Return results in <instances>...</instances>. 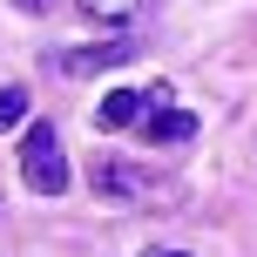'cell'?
Here are the masks:
<instances>
[{
    "instance_id": "obj_5",
    "label": "cell",
    "mask_w": 257,
    "mask_h": 257,
    "mask_svg": "<svg viewBox=\"0 0 257 257\" xmlns=\"http://www.w3.org/2000/svg\"><path fill=\"white\" fill-rule=\"evenodd\" d=\"M142 108H149V102H142V95H128V88H115V95H108L102 108H95V128H136V122H142Z\"/></svg>"
},
{
    "instance_id": "obj_2",
    "label": "cell",
    "mask_w": 257,
    "mask_h": 257,
    "mask_svg": "<svg viewBox=\"0 0 257 257\" xmlns=\"http://www.w3.org/2000/svg\"><path fill=\"white\" fill-rule=\"evenodd\" d=\"M88 183H95V196H108V203H163V196H169L163 176L122 163V156H102V163L88 169Z\"/></svg>"
},
{
    "instance_id": "obj_7",
    "label": "cell",
    "mask_w": 257,
    "mask_h": 257,
    "mask_svg": "<svg viewBox=\"0 0 257 257\" xmlns=\"http://www.w3.org/2000/svg\"><path fill=\"white\" fill-rule=\"evenodd\" d=\"M21 115H27V95L21 88H0V128H21Z\"/></svg>"
},
{
    "instance_id": "obj_6",
    "label": "cell",
    "mask_w": 257,
    "mask_h": 257,
    "mask_svg": "<svg viewBox=\"0 0 257 257\" xmlns=\"http://www.w3.org/2000/svg\"><path fill=\"white\" fill-rule=\"evenodd\" d=\"M81 14H88V21H108V27H122V21H136L142 7H149V0H75Z\"/></svg>"
},
{
    "instance_id": "obj_4",
    "label": "cell",
    "mask_w": 257,
    "mask_h": 257,
    "mask_svg": "<svg viewBox=\"0 0 257 257\" xmlns=\"http://www.w3.org/2000/svg\"><path fill=\"white\" fill-rule=\"evenodd\" d=\"M128 61V41H108V48H68L61 54V75H95V68H115Z\"/></svg>"
},
{
    "instance_id": "obj_8",
    "label": "cell",
    "mask_w": 257,
    "mask_h": 257,
    "mask_svg": "<svg viewBox=\"0 0 257 257\" xmlns=\"http://www.w3.org/2000/svg\"><path fill=\"white\" fill-rule=\"evenodd\" d=\"M149 257H183V250H149Z\"/></svg>"
},
{
    "instance_id": "obj_1",
    "label": "cell",
    "mask_w": 257,
    "mask_h": 257,
    "mask_svg": "<svg viewBox=\"0 0 257 257\" xmlns=\"http://www.w3.org/2000/svg\"><path fill=\"white\" fill-rule=\"evenodd\" d=\"M21 176L34 196H61L68 190V156H61V136H54V122H34L21 136Z\"/></svg>"
},
{
    "instance_id": "obj_9",
    "label": "cell",
    "mask_w": 257,
    "mask_h": 257,
    "mask_svg": "<svg viewBox=\"0 0 257 257\" xmlns=\"http://www.w3.org/2000/svg\"><path fill=\"white\" fill-rule=\"evenodd\" d=\"M27 7H34V0H27Z\"/></svg>"
},
{
    "instance_id": "obj_3",
    "label": "cell",
    "mask_w": 257,
    "mask_h": 257,
    "mask_svg": "<svg viewBox=\"0 0 257 257\" xmlns=\"http://www.w3.org/2000/svg\"><path fill=\"white\" fill-rule=\"evenodd\" d=\"M142 136H149V142H190L196 136V115L169 102V108H156V115H142Z\"/></svg>"
}]
</instances>
